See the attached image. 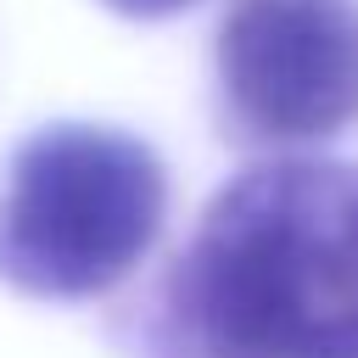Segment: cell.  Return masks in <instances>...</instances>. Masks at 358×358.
I'll return each instance as SVG.
<instances>
[{
    "mask_svg": "<svg viewBox=\"0 0 358 358\" xmlns=\"http://www.w3.org/2000/svg\"><path fill=\"white\" fill-rule=\"evenodd\" d=\"M145 336L151 358H358V162L235 173L162 274Z\"/></svg>",
    "mask_w": 358,
    "mask_h": 358,
    "instance_id": "6da1fadb",
    "label": "cell"
},
{
    "mask_svg": "<svg viewBox=\"0 0 358 358\" xmlns=\"http://www.w3.org/2000/svg\"><path fill=\"white\" fill-rule=\"evenodd\" d=\"M101 6H112L117 17H173V11H185L190 0H101Z\"/></svg>",
    "mask_w": 358,
    "mask_h": 358,
    "instance_id": "277c9868",
    "label": "cell"
},
{
    "mask_svg": "<svg viewBox=\"0 0 358 358\" xmlns=\"http://www.w3.org/2000/svg\"><path fill=\"white\" fill-rule=\"evenodd\" d=\"M224 112L246 140H324L358 117V0H241L218 28Z\"/></svg>",
    "mask_w": 358,
    "mask_h": 358,
    "instance_id": "3957f363",
    "label": "cell"
},
{
    "mask_svg": "<svg viewBox=\"0 0 358 358\" xmlns=\"http://www.w3.org/2000/svg\"><path fill=\"white\" fill-rule=\"evenodd\" d=\"M168 173L157 151L106 123H45L6 168L0 280L22 296H101L157 241Z\"/></svg>",
    "mask_w": 358,
    "mask_h": 358,
    "instance_id": "7a4b0ae2",
    "label": "cell"
}]
</instances>
